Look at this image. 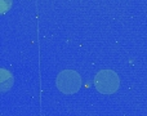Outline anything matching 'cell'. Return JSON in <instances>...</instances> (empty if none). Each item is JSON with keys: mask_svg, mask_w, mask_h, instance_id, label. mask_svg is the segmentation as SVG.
<instances>
[{"mask_svg": "<svg viewBox=\"0 0 147 116\" xmlns=\"http://www.w3.org/2000/svg\"><path fill=\"white\" fill-rule=\"evenodd\" d=\"M57 85L63 93H75L81 85V80L75 71H63L57 79Z\"/></svg>", "mask_w": 147, "mask_h": 116, "instance_id": "cell-1", "label": "cell"}, {"mask_svg": "<svg viewBox=\"0 0 147 116\" xmlns=\"http://www.w3.org/2000/svg\"><path fill=\"white\" fill-rule=\"evenodd\" d=\"M96 85L97 89L102 93H114L119 86V80L117 76L112 71H102L96 78Z\"/></svg>", "mask_w": 147, "mask_h": 116, "instance_id": "cell-2", "label": "cell"}, {"mask_svg": "<svg viewBox=\"0 0 147 116\" xmlns=\"http://www.w3.org/2000/svg\"><path fill=\"white\" fill-rule=\"evenodd\" d=\"M10 7V0H0V13L5 12Z\"/></svg>", "mask_w": 147, "mask_h": 116, "instance_id": "cell-4", "label": "cell"}, {"mask_svg": "<svg viewBox=\"0 0 147 116\" xmlns=\"http://www.w3.org/2000/svg\"><path fill=\"white\" fill-rule=\"evenodd\" d=\"M12 85V76L8 71L0 70V92H4L5 89L10 88Z\"/></svg>", "mask_w": 147, "mask_h": 116, "instance_id": "cell-3", "label": "cell"}]
</instances>
